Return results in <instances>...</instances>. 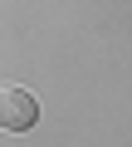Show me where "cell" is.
<instances>
[{
    "label": "cell",
    "instance_id": "1",
    "mask_svg": "<svg viewBox=\"0 0 132 147\" xmlns=\"http://www.w3.org/2000/svg\"><path fill=\"white\" fill-rule=\"evenodd\" d=\"M34 118H39V103L29 98V88L10 84L5 98H0V123H5L10 132H25V127H34Z\"/></svg>",
    "mask_w": 132,
    "mask_h": 147
}]
</instances>
